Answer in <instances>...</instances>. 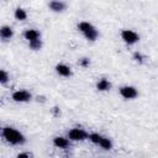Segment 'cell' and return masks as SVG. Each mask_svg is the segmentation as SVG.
Returning <instances> with one entry per match:
<instances>
[{"label": "cell", "instance_id": "8fae6325", "mask_svg": "<svg viewBox=\"0 0 158 158\" xmlns=\"http://www.w3.org/2000/svg\"><path fill=\"white\" fill-rule=\"evenodd\" d=\"M110 88H111V83H110L107 79H105V78L100 79V80L96 83V89H98L99 91H106V90H109Z\"/></svg>", "mask_w": 158, "mask_h": 158}, {"label": "cell", "instance_id": "4fadbf2b", "mask_svg": "<svg viewBox=\"0 0 158 158\" xmlns=\"http://www.w3.org/2000/svg\"><path fill=\"white\" fill-rule=\"evenodd\" d=\"M15 19L19 20V21H23V20H26V19H27V14H26V11H25L23 9H21V7H17V9L15 10Z\"/></svg>", "mask_w": 158, "mask_h": 158}, {"label": "cell", "instance_id": "ffe728a7", "mask_svg": "<svg viewBox=\"0 0 158 158\" xmlns=\"http://www.w3.org/2000/svg\"><path fill=\"white\" fill-rule=\"evenodd\" d=\"M16 158H31V157H30L28 153H25V152H23V153H19Z\"/></svg>", "mask_w": 158, "mask_h": 158}, {"label": "cell", "instance_id": "6da1fadb", "mask_svg": "<svg viewBox=\"0 0 158 158\" xmlns=\"http://www.w3.org/2000/svg\"><path fill=\"white\" fill-rule=\"evenodd\" d=\"M1 135L5 138V141L9 142L10 144H22V143H25L23 135L14 127H10V126L4 127Z\"/></svg>", "mask_w": 158, "mask_h": 158}, {"label": "cell", "instance_id": "3957f363", "mask_svg": "<svg viewBox=\"0 0 158 158\" xmlns=\"http://www.w3.org/2000/svg\"><path fill=\"white\" fill-rule=\"evenodd\" d=\"M121 37L127 44H133L139 41V36L132 30H123L121 32Z\"/></svg>", "mask_w": 158, "mask_h": 158}, {"label": "cell", "instance_id": "7c38bea8", "mask_svg": "<svg viewBox=\"0 0 158 158\" xmlns=\"http://www.w3.org/2000/svg\"><path fill=\"white\" fill-rule=\"evenodd\" d=\"M0 36L4 40H9V38H11L14 36V31H12V28L10 26H2L0 28Z\"/></svg>", "mask_w": 158, "mask_h": 158}, {"label": "cell", "instance_id": "ba28073f", "mask_svg": "<svg viewBox=\"0 0 158 158\" xmlns=\"http://www.w3.org/2000/svg\"><path fill=\"white\" fill-rule=\"evenodd\" d=\"M56 72L62 75V77H70L72 75V70L67 65V64H63V63H59L56 65Z\"/></svg>", "mask_w": 158, "mask_h": 158}, {"label": "cell", "instance_id": "2e32d148", "mask_svg": "<svg viewBox=\"0 0 158 158\" xmlns=\"http://www.w3.org/2000/svg\"><path fill=\"white\" fill-rule=\"evenodd\" d=\"M30 48L33 49V51H38L41 47H42V42L41 40H37V41H33V42H30Z\"/></svg>", "mask_w": 158, "mask_h": 158}, {"label": "cell", "instance_id": "9c48e42d", "mask_svg": "<svg viewBox=\"0 0 158 158\" xmlns=\"http://www.w3.org/2000/svg\"><path fill=\"white\" fill-rule=\"evenodd\" d=\"M49 9L54 12H62L64 9H65V4L63 1H58V0H53L49 2Z\"/></svg>", "mask_w": 158, "mask_h": 158}, {"label": "cell", "instance_id": "30bf717a", "mask_svg": "<svg viewBox=\"0 0 158 158\" xmlns=\"http://www.w3.org/2000/svg\"><path fill=\"white\" fill-rule=\"evenodd\" d=\"M53 144L56 147H58V148H67L69 146V141H68V138L59 136V137H54L53 138Z\"/></svg>", "mask_w": 158, "mask_h": 158}, {"label": "cell", "instance_id": "ac0fdd59", "mask_svg": "<svg viewBox=\"0 0 158 158\" xmlns=\"http://www.w3.org/2000/svg\"><path fill=\"white\" fill-rule=\"evenodd\" d=\"M89 64H90L89 58H83V59H80V65H81V67L86 68V67H89Z\"/></svg>", "mask_w": 158, "mask_h": 158}, {"label": "cell", "instance_id": "e0dca14e", "mask_svg": "<svg viewBox=\"0 0 158 158\" xmlns=\"http://www.w3.org/2000/svg\"><path fill=\"white\" fill-rule=\"evenodd\" d=\"M7 80H9L7 73H6L4 69H1V70H0V83H1V84H6Z\"/></svg>", "mask_w": 158, "mask_h": 158}, {"label": "cell", "instance_id": "277c9868", "mask_svg": "<svg viewBox=\"0 0 158 158\" xmlns=\"http://www.w3.org/2000/svg\"><path fill=\"white\" fill-rule=\"evenodd\" d=\"M88 137H89L88 133L81 128H72L68 132V138L72 141H84Z\"/></svg>", "mask_w": 158, "mask_h": 158}, {"label": "cell", "instance_id": "5bb4252c", "mask_svg": "<svg viewBox=\"0 0 158 158\" xmlns=\"http://www.w3.org/2000/svg\"><path fill=\"white\" fill-rule=\"evenodd\" d=\"M99 144H100L104 149H106V151H110V149L112 148V142H111L109 138H106V137H102Z\"/></svg>", "mask_w": 158, "mask_h": 158}, {"label": "cell", "instance_id": "7a4b0ae2", "mask_svg": "<svg viewBox=\"0 0 158 158\" xmlns=\"http://www.w3.org/2000/svg\"><path fill=\"white\" fill-rule=\"evenodd\" d=\"M78 28H79V31L85 36V38L89 40V41H95V40L98 38V36H99L98 30H96L91 23H89V22H86V21L79 22Z\"/></svg>", "mask_w": 158, "mask_h": 158}, {"label": "cell", "instance_id": "8992f818", "mask_svg": "<svg viewBox=\"0 0 158 158\" xmlns=\"http://www.w3.org/2000/svg\"><path fill=\"white\" fill-rule=\"evenodd\" d=\"M120 94L123 99H135L137 95H138V91L135 86H130V85H126V86H122L120 89Z\"/></svg>", "mask_w": 158, "mask_h": 158}, {"label": "cell", "instance_id": "52a82bcc", "mask_svg": "<svg viewBox=\"0 0 158 158\" xmlns=\"http://www.w3.org/2000/svg\"><path fill=\"white\" fill-rule=\"evenodd\" d=\"M23 37L30 42H33V41H37L40 40V32L37 30H33V28H30V30H26L23 32Z\"/></svg>", "mask_w": 158, "mask_h": 158}, {"label": "cell", "instance_id": "9a60e30c", "mask_svg": "<svg viewBox=\"0 0 158 158\" xmlns=\"http://www.w3.org/2000/svg\"><path fill=\"white\" fill-rule=\"evenodd\" d=\"M101 138H102V136H100L99 133H90V135H89V139H90L93 143H96V144L100 143Z\"/></svg>", "mask_w": 158, "mask_h": 158}, {"label": "cell", "instance_id": "d6986e66", "mask_svg": "<svg viewBox=\"0 0 158 158\" xmlns=\"http://www.w3.org/2000/svg\"><path fill=\"white\" fill-rule=\"evenodd\" d=\"M133 58H135V60H137V62H142V59H143V57H142V54L141 53H138V52H136L135 54H133Z\"/></svg>", "mask_w": 158, "mask_h": 158}, {"label": "cell", "instance_id": "5b68a950", "mask_svg": "<svg viewBox=\"0 0 158 158\" xmlns=\"http://www.w3.org/2000/svg\"><path fill=\"white\" fill-rule=\"evenodd\" d=\"M31 98H32V95L27 90H17L12 94V100L16 102H26V101L31 100Z\"/></svg>", "mask_w": 158, "mask_h": 158}]
</instances>
